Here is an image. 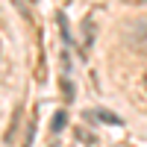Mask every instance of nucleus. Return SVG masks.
<instances>
[{
	"label": "nucleus",
	"instance_id": "1",
	"mask_svg": "<svg viewBox=\"0 0 147 147\" xmlns=\"http://www.w3.org/2000/svg\"><path fill=\"white\" fill-rule=\"evenodd\" d=\"M97 118L106 121V124H121V118H118V115H109V112H97Z\"/></svg>",
	"mask_w": 147,
	"mask_h": 147
},
{
	"label": "nucleus",
	"instance_id": "2",
	"mask_svg": "<svg viewBox=\"0 0 147 147\" xmlns=\"http://www.w3.org/2000/svg\"><path fill=\"white\" fill-rule=\"evenodd\" d=\"M62 127H65V112H59V115L53 118V132H59Z\"/></svg>",
	"mask_w": 147,
	"mask_h": 147
},
{
	"label": "nucleus",
	"instance_id": "3",
	"mask_svg": "<svg viewBox=\"0 0 147 147\" xmlns=\"http://www.w3.org/2000/svg\"><path fill=\"white\" fill-rule=\"evenodd\" d=\"M144 85H147V77H144Z\"/></svg>",
	"mask_w": 147,
	"mask_h": 147
}]
</instances>
